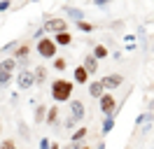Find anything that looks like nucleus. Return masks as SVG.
Returning <instances> with one entry per match:
<instances>
[{
  "instance_id": "f257e3e1",
  "label": "nucleus",
  "mask_w": 154,
  "mask_h": 149,
  "mask_svg": "<svg viewBox=\"0 0 154 149\" xmlns=\"http://www.w3.org/2000/svg\"><path fill=\"white\" fill-rule=\"evenodd\" d=\"M49 93H51V98H54V102H68L70 98H72V93H75V84L70 82V79H63V77H58V79H54L51 82V89H49Z\"/></svg>"
},
{
  "instance_id": "f03ea898",
  "label": "nucleus",
  "mask_w": 154,
  "mask_h": 149,
  "mask_svg": "<svg viewBox=\"0 0 154 149\" xmlns=\"http://www.w3.org/2000/svg\"><path fill=\"white\" fill-rule=\"evenodd\" d=\"M38 54H40V58H56L58 56V47L54 44V40L51 37H40L38 40Z\"/></svg>"
},
{
  "instance_id": "7ed1b4c3",
  "label": "nucleus",
  "mask_w": 154,
  "mask_h": 149,
  "mask_svg": "<svg viewBox=\"0 0 154 149\" xmlns=\"http://www.w3.org/2000/svg\"><path fill=\"white\" fill-rule=\"evenodd\" d=\"M14 82L19 86V91H28V89L35 86V74H33V70H28V68H21L19 72L14 74Z\"/></svg>"
},
{
  "instance_id": "20e7f679",
  "label": "nucleus",
  "mask_w": 154,
  "mask_h": 149,
  "mask_svg": "<svg viewBox=\"0 0 154 149\" xmlns=\"http://www.w3.org/2000/svg\"><path fill=\"white\" fill-rule=\"evenodd\" d=\"M98 107H100V112H103V117H117V100L112 93H103L100 98H98Z\"/></svg>"
},
{
  "instance_id": "39448f33",
  "label": "nucleus",
  "mask_w": 154,
  "mask_h": 149,
  "mask_svg": "<svg viewBox=\"0 0 154 149\" xmlns=\"http://www.w3.org/2000/svg\"><path fill=\"white\" fill-rule=\"evenodd\" d=\"M68 105H70V117L75 119V123H79V121H84V117H87V105L79 100V98H70L68 100Z\"/></svg>"
},
{
  "instance_id": "423d86ee",
  "label": "nucleus",
  "mask_w": 154,
  "mask_h": 149,
  "mask_svg": "<svg viewBox=\"0 0 154 149\" xmlns=\"http://www.w3.org/2000/svg\"><path fill=\"white\" fill-rule=\"evenodd\" d=\"M28 56H30V42H19V44L12 49V58H14V61H17L21 68L26 65Z\"/></svg>"
},
{
  "instance_id": "0eeeda50",
  "label": "nucleus",
  "mask_w": 154,
  "mask_h": 149,
  "mask_svg": "<svg viewBox=\"0 0 154 149\" xmlns=\"http://www.w3.org/2000/svg\"><path fill=\"white\" fill-rule=\"evenodd\" d=\"M98 82L103 84L105 91H115V89H119V86L124 84V74L122 72H110V74H105L103 79H98Z\"/></svg>"
},
{
  "instance_id": "6e6552de",
  "label": "nucleus",
  "mask_w": 154,
  "mask_h": 149,
  "mask_svg": "<svg viewBox=\"0 0 154 149\" xmlns=\"http://www.w3.org/2000/svg\"><path fill=\"white\" fill-rule=\"evenodd\" d=\"M40 28H42L45 33H54V35H56L61 30H68V23H66V19H47Z\"/></svg>"
},
{
  "instance_id": "1a4fd4ad",
  "label": "nucleus",
  "mask_w": 154,
  "mask_h": 149,
  "mask_svg": "<svg viewBox=\"0 0 154 149\" xmlns=\"http://www.w3.org/2000/svg\"><path fill=\"white\" fill-rule=\"evenodd\" d=\"M63 14H66V17H70L75 23H77V21H82V19H87L84 9H82V7H72V5H66V7H63Z\"/></svg>"
},
{
  "instance_id": "9d476101",
  "label": "nucleus",
  "mask_w": 154,
  "mask_h": 149,
  "mask_svg": "<svg viewBox=\"0 0 154 149\" xmlns=\"http://www.w3.org/2000/svg\"><path fill=\"white\" fill-rule=\"evenodd\" d=\"M51 40H54V44H56V47H70V44H72V35H70L68 30H61V33H56Z\"/></svg>"
},
{
  "instance_id": "9b49d317",
  "label": "nucleus",
  "mask_w": 154,
  "mask_h": 149,
  "mask_svg": "<svg viewBox=\"0 0 154 149\" xmlns=\"http://www.w3.org/2000/svg\"><path fill=\"white\" fill-rule=\"evenodd\" d=\"M98 65H100V63H98L91 54H87V56H84V61H82V68L87 70V74H96L98 72Z\"/></svg>"
},
{
  "instance_id": "f8f14e48",
  "label": "nucleus",
  "mask_w": 154,
  "mask_h": 149,
  "mask_svg": "<svg viewBox=\"0 0 154 149\" xmlns=\"http://www.w3.org/2000/svg\"><path fill=\"white\" fill-rule=\"evenodd\" d=\"M87 89H89V96H91V98H94V100H96V98H100V96H103V93H105V89H103V84L98 82H89L87 84Z\"/></svg>"
},
{
  "instance_id": "ddd939ff",
  "label": "nucleus",
  "mask_w": 154,
  "mask_h": 149,
  "mask_svg": "<svg viewBox=\"0 0 154 149\" xmlns=\"http://www.w3.org/2000/svg\"><path fill=\"white\" fill-rule=\"evenodd\" d=\"M17 68H19V63H17L12 56H10V58H2V61H0V70H2V72L14 74V72H17Z\"/></svg>"
},
{
  "instance_id": "4468645a",
  "label": "nucleus",
  "mask_w": 154,
  "mask_h": 149,
  "mask_svg": "<svg viewBox=\"0 0 154 149\" xmlns=\"http://www.w3.org/2000/svg\"><path fill=\"white\" fill-rule=\"evenodd\" d=\"M91 56H94L98 63H100L103 58H110V51H107V47H105V44H94V51H91Z\"/></svg>"
},
{
  "instance_id": "2eb2a0df",
  "label": "nucleus",
  "mask_w": 154,
  "mask_h": 149,
  "mask_svg": "<svg viewBox=\"0 0 154 149\" xmlns=\"http://www.w3.org/2000/svg\"><path fill=\"white\" fill-rule=\"evenodd\" d=\"M45 123H49V126H56V123H58V105H51V107H47Z\"/></svg>"
},
{
  "instance_id": "dca6fc26",
  "label": "nucleus",
  "mask_w": 154,
  "mask_h": 149,
  "mask_svg": "<svg viewBox=\"0 0 154 149\" xmlns=\"http://www.w3.org/2000/svg\"><path fill=\"white\" fill-rule=\"evenodd\" d=\"M149 121H154V112H140L138 117H135V128H140V126H145V123H149Z\"/></svg>"
},
{
  "instance_id": "f3484780",
  "label": "nucleus",
  "mask_w": 154,
  "mask_h": 149,
  "mask_svg": "<svg viewBox=\"0 0 154 149\" xmlns=\"http://www.w3.org/2000/svg\"><path fill=\"white\" fill-rule=\"evenodd\" d=\"M72 79H75L77 84H89V74H87V70H84L82 65H77L75 72H72Z\"/></svg>"
},
{
  "instance_id": "a211bd4d",
  "label": "nucleus",
  "mask_w": 154,
  "mask_h": 149,
  "mask_svg": "<svg viewBox=\"0 0 154 149\" xmlns=\"http://www.w3.org/2000/svg\"><path fill=\"white\" fill-rule=\"evenodd\" d=\"M89 135V128H77V130H72V135H70V142H75V144H82V140Z\"/></svg>"
},
{
  "instance_id": "6ab92c4d",
  "label": "nucleus",
  "mask_w": 154,
  "mask_h": 149,
  "mask_svg": "<svg viewBox=\"0 0 154 149\" xmlns=\"http://www.w3.org/2000/svg\"><path fill=\"white\" fill-rule=\"evenodd\" d=\"M33 74H35V84H40V86L47 82V68H45V65H38V68L33 70Z\"/></svg>"
},
{
  "instance_id": "aec40b11",
  "label": "nucleus",
  "mask_w": 154,
  "mask_h": 149,
  "mask_svg": "<svg viewBox=\"0 0 154 149\" xmlns=\"http://www.w3.org/2000/svg\"><path fill=\"white\" fill-rule=\"evenodd\" d=\"M115 119H117V117H105V119H103V130H100L103 135H107V133L115 130Z\"/></svg>"
},
{
  "instance_id": "412c9836",
  "label": "nucleus",
  "mask_w": 154,
  "mask_h": 149,
  "mask_svg": "<svg viewBox=\"0 0 154 149\" xmlns=\"http://www.w3.org/2000/svg\"><path fill=\"white\" fill-rule=\"evenodd\" d=\"M51 61H54V70H56V72H63V70L68 68L66 56H56V58H51Z\"/></svg>"
},
{
  "instance_id": "4be33fe9",
  "label": "nucleus",
  "mask_w": 154,
  "mask_h": 149,
  "mask_svg": "<svg viewBox=\"0 0 154 149\" xmlns=\"http://www.w3.org/2000/svg\"><path fill=\"white\" fill-rule=\"evenodd\" d=\"M75 26H77V30H82V33H94V28H96L94 23H89L87 19H82V21H77Z\"/></svg>"
},
{
  "instance_id": "5701e85b",
  "label": "nucleus",
  "mask_w": 154,
  "mask_h": 149,
  "mask_svg": "<svg viewBox=\"0 0 154 149\" xmlns=\"http://www.w3.org/2000/svg\"><path fill=\"white\" fill-rule=\"evenodd\" d=\"M45 117H47V107L40 105L38 110H35V114H33V119H35V123H45Z\"/></svg>"
},
{
  "instance_id": "b1692460",
  "label": "nucleus",
  "mask_w": 154,
  "mask_h": 149,
  "mask_svg": "<svg viewBox=\"0 0 154 149\" xmlns=\"http://www.w3.org/2000/svg\"><path fill=\"white\" fill-rule=\"evenodd\" d=\"M124 44L128 51H133L135 49V35H124Z\"/></svg>"
},
{
  "instance_id": "393cba45",
  "label": "nucleus",
  "mask_w": 154,
  "mask_h": 149,
  "mask_svg": "<svg viewBox=\"0 0 154 149\" xmlns=\"http://www.w3.org/2000/svg\"><path fill=\"white\" fill-rule=\"evenodd\" d=\"M12 77H14V74H10V72H2V70H0V86H7V84L12 82Z\"/></svg>"
},
{
  "instance_id": "a878e982",
  "label": "nucleus",
  "mask_w": 154,
  "mask_h": 149,
  "mask_svg": "<svg viewBox=\"0 0 154 149\" xmlns=\"http://www.w3.org/2000/svg\"><path fill=\"white\" fill-rule=\"evenodd\" d=\"M0 149H17V142H14V140H2Z\"/></svg>"
},
{
  "instance_id": "bb28decb",
  "label": "nucleus",
  "mask_w": 154,
  "mask_h": 149,
  "mask_svg": "<svg viewBox=\"0 0 154 149\" xmlns=\"http://www.w3.org/2000/svg\"><path fill=\"white\" fill-rule=\"evenodd\" d=\"M91 2H94V5H96L98 9H105L107 5H110V2H112V0H91Z\"/></svg>"
},
{
  "instance_id": "cd10ccee",
  "label": "nucleus",
  "mask_w": 154,
  "mask_h": 149,
  "mask_svg": "<svg viewBox=\"0 0 154 149\" xmlns=\"http://www.w3.org/2000/svg\"><path fill=\"white\" fill-rule=\"evenodd\" d=\"M10 7H12V0H0V14H2V12H7Z\"/></svg>"
},
{
  "instance_id": "c85d7f7f",
  "label": "nucleus",
  "mask_w": 154,
  "mask_h": 149,
  "mask_svg": "<svg viewBox=\"0 0 154 149\" xmlns=\"http://www.w3.org/2000/svg\"><path fill=\"white\" fill-rule=\"evenodd\" d=\"M63 126H66V128H72V126H75V119H72V117L68 114V117H66V121H63Z\"/></svg>"
},
{
  "instance_id": "c756f323",
  "label": "nucleus",
  "mask_w": 154,
  "mask_h": 149,
  "mask_svg": "<svg viewBox=\"0 0 154 149\" xmlns=\"http://www.w3.org/2000/svg\"><path fill=\"white\" fill-rule=\"evenodd\" d=\"M49 144H51L49 138H40V149H49Z\"/></svg>"
},
{
  "instance_id": "7c9ffc66",
  "label": "nucleus",
  "mask_w": 154,
  "mask_h": 149,
  "mask_svg": "<svg viewBox=\"0 0 154 149\" xmlns=\"http://www.w3.org/2000/svg\"><path fill=\"white\" fill-rule=\"evenodd\" d=\"M61 149H79V144H75V142H70V144H66V147H61Z\"/></svg>"
},
{
  "instance_id": "2f4dec72",
  "label": "nucleus",
  "mask_w": 154,
  "mask_h": 149,
  "mask_svg": "<svg viewBox=\"0 0 154 149\" xmlns=\"http://www.w3.org/2000/svg\"><path fill=\"white\" fill-rule=\"evenodd\" d=\"M110 58H115V61H119V58H122V51H115V54H110Z\"/></svg>"
},
{
  "instance_id": "473e14b6",
  "label": "nucleus",
  "mask_w": 154,
  "mask_h": 149,
  "mask_svg": "<svg viewBox=\"0 0 154 149\" xmlns=\"http://www.w3.org/2000/svg\"><path fill=\"white\" fill-rule=\"evenodd\" d=\"M49 149H61V147H58V142H51V144H49Z\"/></svg>"
},
{
  "instance_id": "72a5a7b5",
  "label": "nucleus",
  "mask_w": 154,
  "mask_h": 149,
  "mask_svg": "<svg viewBox=\"0 0 154 149\" xmlns=\"http://www.w3.org/2000/svg\"><path fill=\"white\" fill-rule=\"evenodd\" d=\"M96 149H105V142H98V147Z\"/></svg>"
},
{
  "instance_id": "f704fd0d",
  "label": "nucleus",
  "mask_w": 154,
  "mask_h": 149,
  "mask_svg": "<svg viewBox=\"0 0 154 149\" xmlns=\"http://www.w3.org/2000/svg\"><path fill=\"white\" fill-rule=\"evenodd\" d=\"M79 149H91V147H89V144H79Z\"/></svg>"
},
{
  "instance_id": "c9c22d12",
  "label": "nucleus",
  "mask_w": 154,
  "mask_h": 149,
  "mask_svg": "<svg viewBox=\"0 0 154 149\" xmlns=\"http://www.w3.org/2000/svg\"><path fill=\"white\" fill-rule=\"evenodd\" d=\"M0 133H2V121H0Z\"/></svg>"
},
{
  "instance_id": "e433bc0d",
  "label": "nucleus",
  "mask_w": 154,
  "mask_h": 149,
  "mask_svg": "<svg viewBox=\"0 0 154 149\" xmlns=\"http://www.w3.org/2000/svg\"><path fill=\"white\" fill-rule=\"evenodd\" d=\"M30 2H40V0H30Z\"/></svg>"
}]
</instances>
